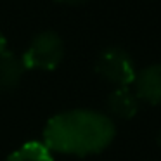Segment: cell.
Returning a JSON list of instances; mask_svg holds the SVG:
<instances>
[{
    "label": "cell",
    "instance_id": "ba28073f",
    "mask_svg": "<svg viewBox=\"0 0 161 161\" xmlns=\"http://www.w3.org/2000/svg\"><path fill=\"white\" fill-rule=\"evenodd\" d=\"M56 2H59L63 5H69V7H80V5H85L90 0H56Z\"/></svg>",
    "mask_w": 161,
    "mask_h": 161
},
{
    "label": "cell",
    "instance_id": "277c9868",
    "mask_svg": "<svg viewBox=\"0 0 161 161\" xmlns=\"http://www.w3.org/2000/svg\"><path fill=\"white\" fill-rule=\"evenodd\" d=\"M133 92L140 102L151 106L161 104V63L149 64L144 69L137 71L133 80Z\"/></svg>",
    "mask_w": 161,
    "mask_h": 161
},
{
    "label": "cell",
    "instance_id": "9c48e42d",
    "mask_svg": "<svg viewBox=\"0 0 161 161\" xmlns=\"http://www.w3.org/2000/svg\"><path fill=\"white\" fill-rule=\"evenodd\" d=\"M9 50V45H7V38H5V35L2 31H0V56L4 52H7Z\"/></svg>",
    "mask_w": 161,
    "mask_h": 161
},
{
    "label": "cell",
    "instance_id": "3957f363",
    "mask_svg": "<svg viewBox=\"0 0 161 161\" xmlns=\"http://www.w3.org/2000/svg\"><path fill=\"white\" fill-rule=\"evenodd\" d=\"M95 73L114 87H130L137 76V68L128 50L123 47H106L95 61Z\"/></svg>",
    "mask_w": 161,
    "mask_h": 161
},
{
    "label": "cell",
    "instance_id": "5b68a950",
    "mask_svg": "<svg viewBox=\"0 0 161 161\" xmlns=\"http://www.w3.org/2000/svg\"><path fill=\"white\" fill-rule=\"evenodd\" d=\"M106 108H108L109 113L108 116L111 119L116 118L128 121V119H133L139 114L140 101L130 87H114V90L108 95Z\"/></svg>",
    "mask_w": 161,
    "mask_h": 161
},
{
    "label": "cell",
    "instance_id": "6da1fadb",
    "mask_svg": "<svg viewBox=\"0 0 161 161\" xmlns=\"http://www.w3.org/2000/svg\"><path fill=\"white\" fill-rule=\"evenodd\" d=\"M116 137V125L108 114L94 109H71L52 116L43 126L50 153L92 156L106 151Z\"/></svg>",
    "mask_w": 161,
    "mask_h": 161
},
{
    "label": "cell",
    "instance_id": "7a4b0ae2",
    "mask_svg": "<svg viewBox=\"0 0 161 161\" xmlns=\"http://www.w3.org/2000/svg\"><path fill=\"white\" fill-rule=\"evenodd\" d=\"M66 47L59 33L52 30L40 31L33 36L23 52L21 61L26 71H54L61 66Z\"/></svg>",
    "mask_w": 161,
    "mask_h": 161
},
{
    "label": "cell",
    "instance_id": "52a82bcc",
    "mask_svg": "<svg viewBox=\"0 0 161 161\" xmlns=\"http://www.w3.org/2000/svg\"><path fill=\"white\" fill-rule=\"evenodd\" d=\"M5 161H54V158L43 142L30 140L18 147Z\"/></svg>",
    "mask_w": 161,
    "mask_h": 161
},
{
    "label": "cell",
    "instance_id": "8992f818",
    "mask_svg": "<svg viewBox=\"0 0 161 161\" xmlns=\"http://www.w3.org/2000/svg\"><path fill=\"white\" fill-rule=\"evenodd\" d=\"M26 69L23 66L21 56L7 50L0 56V92H12L19 87Z\"/></svg>",
    "mask_w": 161,
    "mask_h": 161
},
{
    "label": "cell",
    "instance_id": "30bf717a",
    "mask_svg": "<svg viewBox=\"0 0 161 161\" xmlns=\"http://www.w3.org/2000/svg\"><path fill=\"white\" fill-rule=\"evenodd\" d=\"M156 146H158V147H159V149H161V130H159V133H158V135H156Z\"/></svg>",
    "mask_w": 161,
    "mask_h": 161
}]
</instances>
